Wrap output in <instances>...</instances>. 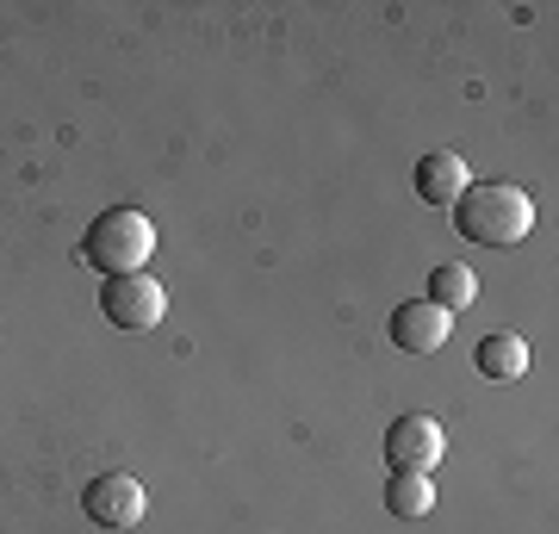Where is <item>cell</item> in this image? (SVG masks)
Instances as JSON below:
<instances>
[{"mask_svg":"<svg viewBox=\"0 0 559 534\" xmlns=\"http://www.w3.org/2000/svg\"><path fill=\"white\" fill-rule=\"evenodd\" d=\"M448 212H454L460 237L485 242V249H516L535 230V199L522 193V187H510V180H473Z\"/></svg>","mask_w":559,"mask_h":534,"instance_id":"6da1fadb","label":"cell"},{"mask_svg":"<svg viewBox=\"0 0 559 534\" xmlns=\"http://www.w3.org/2000/svg\"><path fill=\"white\" fill-rule=\"evenodd\" d=\"M156 256V224L131 212V205H112L100 218L87 224V237H81V261L87 268H100L106 280L112 274H143V261Z\"/></svg>","mask_w":559,"mask_h":534,"instance_id":"7a4b0ae2","label":"cell"},{"mask_svg":"<svg viewBox=\"0 0 559 534\" xmlns=\"http://www.w3.org/2000/svg\"><path fill=\"white\" fill-rule=\"evenodd\" d=\"M100 317L124 336H150L162 317H168V293L150 274H112L100 286Z\"/></svg>","mask_w":559,"mask_h":534,"instance_id":"3957f363","label":"cell"},{"mask_svg":"<svg viewBox=\"0 0 559 534\" xmlns=\"http://www.w3.org/2000/svg\"><path fill=\"white\" fill-rule=\"evenodd\" d=\"M81 510L87 522H100V529H138L143 510H150V497L131 473H100L94 485H81Z\"/></svg>","mask_w":559,"mask_h":534,"instance_id":"277c9868","label":"cell"},{"mask_svg":"<svg viewBox=\"0 0 559 534\" xmlns=\"http://www.w3.org/2000/svg\"><path fill=\"white\" fill-rule=\"evenodd\" d=\"M441 454H448V436H441L436 416H399L385 429V466L392 473H436Z\"/></svg>","mask_w":559,"mask_h":534,"instance_id":"5b68a950","label":"cell"},{"mask_svg":"<svg viewBox=\"0 0 559 534\" xmlns=\"http://www.w3.org/2000/svg\"><path fill=\"white\" fill-rule=\"evenodd\" d=\"M448 330H454V317L429 305V298H404L399 311H392V342H399L404 355H436L448 348Z\"/></svg>","mask_w":559,"mask_h":534,"instance_id":"8992f818","label":"cell"},{"mask_svg":"<svg viewBox=\"0 0 559 534\" xmlns=\"http://www.w3.org/2000/svg\"><path fill=\"white\" fill-rule=\"evenodd\" d=\"M411 187H417V199L423 205H454L466 187H473V175H466V162L454 156V150H429V156L417 162V175H411Z\"/></svg>","mask_w":559,"mask_h":534,"instance_id":"52a82bcc","label":"cell"},{"mask_svg":"<svg viewBox=\"0 0 559 534\" xmlns=\"http://www.w3.org/2000/svg\"><path fill=\"white\" fill-rule=\"evenodd\" d=\"M473 367H479L485 379H498V385H516V379L528 373V342H522L516 330H491V336H479V348H473Z\"/></svg>","mask_w":559,"mask_h":534,"instance_id":"ba28073f","label":"cell"},{"mask_svg":"<svg viewBox=\"0 0 559 534\" xmlns=\"http://www.w3.org/2000/svg\"><path fill=\"white\" fill-rule=\"evenodd\" d=\"M473 298H479V274H473V268H460V261H441L436 274H429V305H441L448 317L466 311Z\"/></svg>","mask_w":559,"mask_h":534,"instance_id":"9c48e42d","label":"cell"},{"mask_svg":"<svg viewBox=\"0 0 559 534\" xmlns=\"http://www.w3.org/2000/svg\"><path fill=\"white\" fill-rule=\"evenodd\" d=\"M385 510L404 515V522H417V515L436 510V485H429V473H392L385 478Z\"/></svg>","mask_w":559,"mask_h":534,"instance_id":"30bf717a","label":"cell"}]
</instances>
